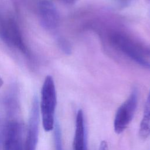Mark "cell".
<instances>
[{
	"label": "cell",
	"mask_w": 150,
	"mask_h": 150,
	"mask_svg": "<svg viewBox=\"0 0 150 150\" xmlns=\"http://www.w3.org/2000/svg\"><path fill=\"white\" fill-rule=\"evenodd\" d=\"M0 39L10 47L19 51L28 59H32L31 52L24 40L18 22L5 9L0 12Z\"/></svg>",
	"instance_id": "cell-1"
},
{
	"label": "cell",
	"mask_w": 150,
	"mask_h": 150,
	"mask_svg": "<svg viewBox=\"0 0 150 150\" xmlns=\"http://www.w3.org/2000/svg\"><path fill=\"white\" fill-rule=\"evenodd\" d=\"M111 40L127 57L142 67L150 68V50L148 49L122 33H112Z\"/></svg>",
	"instance_id": "cell-2"
},
{
	"label": "cell",
	"mask_w": 150,
	"mask_h": 150,
	"mask_svg": "<svg viewBox=\"0 0 150 150\" xmlns=\"http://www.w3.org/2000/svg\"><path fill=\"white\" fill-rule=\"evenodd\" d=\"M56 104L57 96L54 81L51 76H47L42 85L40 101L42 123L45 131H50L54 128Z\"/></svg>",
	"instance_id": "cell-3"
},
{
	"label": "cell",
	"mask_w": 150,
	"mask_h": 150,
	"mask_svg": "<svg viewBox=\"0 0 150 150\" xmlns=\"http://www.w3.org/2000/svg\"><path fill=\"white\" fill-rule=\"evenodd\" d=\"M138 104V92L132 90L127 99L118 107L114 120V129L117 134L124 132L131 122Z\"/></svg>",
	"instance_id": "cell-4"
},
{
	"label": "cell",
	"mask_w": 150,
	"mask_h": 150,
	"mask_svg": "<svg viewBox=\"0 0 150 150\" xmlns=\"http://www.w3.org/2000/svg\"><path fill=\"white\" fill-rule=\"evenodd\" d=\"M38 16L42 27L47 30H54L59 26L60 16L55 5L48 0L40 1L38 5Z\"/></svg>",
	"instance_id": "cell-5"
},
{
	"label": "cell",
	"mask_w": 150,
	"mask_h": 150,
	"mask_svg": "<svg viewBox=\"0 0 150 150\" xmlns=\"http://www.w3.org/2000/svg\"><path fill=\"white\" fill-rule=\"evenodd\" d=\"M39 110L38 100L36 97H35L28 121L25 150H36V149L39 133Z\"/></svg>",
	"instance_id": "cell-6"
},
{
	"label": "cell",
	"mask_w": 150,
	"mask_h": 150,
	"mask_svg": "<svg viewBox=\"0 0 150 150\" xmlns=\"http://www.w3.org/2000/svg\"><path fill=\"white\" fill-rule=\"evenodd\" d=\"M4 150H23L22 127L16 120L9 121L5 124Z\"/></svg>",
	"instance_id": "cell-7"
},
{
	"label": "cell",
	"mask_w": 150,
	"mask_h": 150,
	"mask_svg": "<svg viewBox=\"0 0 150 150\" xmlns=\"http://www.w3.org/2000/svg\"><path fill=\"white\" fill-rule=\"evenodd\" d=\"M73 145V150H87L84 114L81 110H78L76 117Z\"/></svg>",
	"instance_id": "cell-8"
},
{
	"label": "cell",
	"mask_w": 150,
	"mask_h": 150,
	"mask_svg": "<svg viewBox=\"0 0 150 150\" xmlns=\"http://www.w3.org/2000/svg\"><path fill=\"white\" fill-rule=\"evenodd\" d=\"M139 135L143 139L150 136V91L145 103L142 118L140 123Z\"/></svg>",
	"instance_id": "cell-9"
},
{
	"label": "cell",
	"mask_w": 150,
	"mask_h": 150,
	"mask_svg": "<svg viewBox=\"0 0 150 150\" xmlns=\"http://www.w3.org/2000/svg\"><path fill=\"white\" fill-rule=\"evenodd\" d=\"M54 142L56 150H62V137L60 125L57 122L54 125Z\"/></svg>",
	"instance_id": "cell-10"
},
{
	"label": "cell",
	"mask_w": 150,
	"mask_h": 150,
	"mask_svg": "<svg viewBox=\"0 0 150 150\" xmlns=\"http://www.w3.org/2000/svg\"><path fill=\"white\" fill-rule=\"evenodd\" d=\"M57 44L60 49L66 54L71 53V47L68 41L63 38L60 37L57 39Z\"/></svg>",
	"instance_id": "cell-11"
},
{
	"label": "cell",
	"mask_w": 150,
	"mask_h": 150,
	"mask_svg": "<svg viewBox=\"0 0 150 150\" xmlns=\"http://www.w3.org/2000/svg\"><path fill=\"white\" fill-rule=\"evenodd\" d=\"M98 150H108V145L105 141H103L101 142Z\"/></svg>",
	"instance_id": "cell-12"
},
{
	"label": "cell",
	"mask_w": 150,
	"mask_h": 150,
	"mask_svg": "<svg viewBox=\"0 0 150 150\" xmlns=\"http://www.w3.org/2000/svg\"><path fill=\"white\" fill-rule=\"evenodd\" d=\"M59 1L67 4H72L74 3L77 0H59Z\"/></svg>",
	"instance_id": "cell-13"
},
{
	"label": "cell",
	"mask_w": 150,
	"mask_h": 150,
	"mask_svg": "<svg viewBox=\"0 0 150 150\" xmlns=\"http://www.w3.org/2000/svg\"><path fill=\"white\" fill-rule=\"evenodd\" d=\"M119 3H120L121 5H127L128 4L131 0H117Z\"/></svg>",
	"instance_id": "cell-14"
},
{
	"label": "cell",
	"mask_w": 150,
	"mask_h": 150,
	"mask_svg": "<svg viewBox=\"0 0 150 150\" xmlns=\"http://www.w3.org/2000/svg\"><path fill=\"white\" fill-rule=\"evenodd\" d=\"M2 84H3V81H2V79H1V77H0V87L2 86Z\"/></svg>",
	"instance_id": "cell-15"
}]
</instances>
